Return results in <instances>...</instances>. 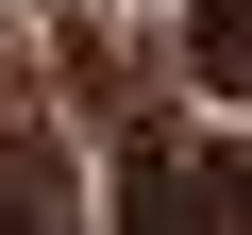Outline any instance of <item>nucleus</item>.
<instances>
[{
	"label": "nucleus",
	"instance_id": "obj_1",
	"mask_svg": "<svg viewBox=\"0 0 252 235\" xmlns=\"http://www.w3.org/2000/svg\"><path fill=\"white\" fill-rule=\"evenodd\" d=\"M118 235H202V168H185L168 118H135V135H118Z\"/></svg>",
	"mask_w": 252,
	"mask_h": 235
},
{
	"label": "nucleus",
	"instance_id": "obj_3",
	"mask_svg": "<svg viewBox=\"0 0 252 235\" xmlns=\"http://www.w3.org/2000/svg\"><path fill=\"white\" fill-rule=\"evenodd\" d=\"M202 168V235H252V151H185Z\"/></svg>",
	"mask_w": 252,
	"mask_h": 235
},
{
	"label": "nucleus",
	"instance_id": "obj_4",
	"mask_svg": "<svg viewBox=\"0 0 252 235\" xmlns=\"http://www.w3.org/2000/svg\"><path fill=\"white\" fill-rule=\"evenodd\" d=\"M34 235H84V218H34Z\"/></svg>",
	"mask_w": 252,
	"mask_h": 235
},
{
	"label": "nucleus",
	"instance_id": "obj_2",
	"mask_svg": "<svg viewBox=\"0 0 252 235\" xmlns=\"http://www.w3.org/2000/svg\"><path fill=\"white\" fill-rule=\"evenodd\" d=\"M185 67L219 101H252V0H185Z\"/></svg>",
	"mask_w": 252,
	"mask_h": 235
}]
</instances>
